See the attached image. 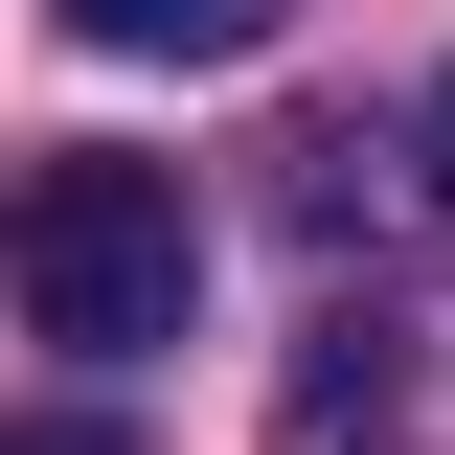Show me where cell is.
<instances>
[{"instance_id": "1", "label": "cell", "mask_w": 455, "mask_h": 455, "mask_svg": "<svg viewBox=\"0 0 455 455\" xmlns=\"http://www.w3.org/2000/svg\"><path fill=\"white\" fill-rule=\"evenodd\" d=\"M205 319V228L160 160H23V341L68 364H137V341Z\"/></svg>"}, {"instance_id": "2", "label": "cell", "mask_w": 455, "mask_h": 455, "mask_svg": "<svg viewBox=\"0 0 455 455\" xmlns=\"http://www.w3.org/2000/svg\"><path fill=\"white\" fill-rule=\"evenodd\" d=\"M68 46H114V68H228V46H274V0H68Z\"/></svg>"}, {"instance_id": "3", "label": "cell", "mask_w": 455, "mask_h": 455, "mask_svg": "<svg viewBox=\"0 0 455 455\" xmlns=\"http://www.w3.org/2000/svg\"><path fill=\"white\" fill-rule=\"evenodd\" d=\"M410 182H433V228H455V68H433V137H410Z\"/></svg>"}, {"instance_id": "4", "label": "cell", "mask_w": 455, "mask_h": 455, "mask_svg": "<svg viewBox=\"0 0 455 455\" xmlns=\"http://www.w3.org/2000/svg\"><path fill=\"white\" fill-rule=\"evenodd\" d=\"M23 455H114V433H92V410H46V433H23Z\"/></svg>"}]
</instances>
